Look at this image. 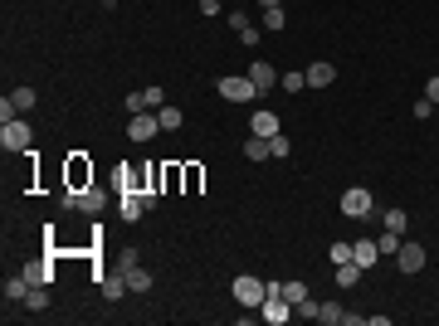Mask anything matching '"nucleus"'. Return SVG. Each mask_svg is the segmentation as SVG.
Returning a JSON list of instances; mask_svg holds the SVG:
<instances>
[{
	"label": "nucleus",
	"instance_id": "nucleus-1",
	"mask_svg": "<svg viewBox=\"0 0 439 326\" xmlns=\"http://www.w3.org/2000/svg\"><path fill=\"white\" fill-rule=\"evenodd\" d=\"M229 292H234V302H239V307L259 312V302L269 297V283H264V278H254V273H239V278L229 283Z\"/></svg>",
	"mask_w": 439,
	"mask_h": 326
},
{
	"label": "nucleus",
	"instance_id": "nucleus-2",
	"mask_svg": "<svg viewBox=\"0 0 439 326\" xmlns=\"http://www.w3.org/2000/svg\"><path fill=\"white\" fill-rule=\"evenodd\" d=\"M29 141H34V127H29L25 117H15V122H5V127H0V146H5V151H15V156H20V151H29Z\"/></svg>",
	"mask_w": 439,
	"mask_h": 326
},
{
	"label": "nucleus",
	"instance_id": "nucleus-3",
	"mask_svg": "<svg viewBox=\"0 0 439 326\" xmlns=\"http://www.w3.org/2000/svg\"><path fill=\"white\" fill-rule=\"evenodd\" d=\"M219 98L224 103H254L259 88L249 83V73H234V78H219Z\"/></svg>",
	"mask_w": 439,
	"mask_h": 326
},
{
	"label": "nucleus",
	"instance_id": "nucleus-4",
	"mask_svg": "<svg viewBox=\"0 0 439 326\" xmlns=\"http://www.w3.org/2000/svg\"><path fill=\"white\" fill-rule=\"evenodd\" d=\"M376 210V200H371V190H361V185H351V190H342V215L346 219H366Z\"/></svg>",
	"mask_w": 439,
	"mask_h": 326
},
{
	"label": "nucleus",
	"instance_id": "nucleus-5",
	"mask_svg": "<svg viewBox=\"0 0 439 326\" xmlns=\"http://www.w3.org/2000/svg\"><path fill=\"white\" fill-rule=\"evenodd\" d=\"M156 132H161L156 112H132V117H127V141H137V146H142V141H151Z\"/></svg>",
	"mask_w": 439,
	"mask_h": 326
},
{
	"label": "nucleus",
	"instance_id": "nucleus-6",
	"mask_svg": "<svg viewBox=\"0 0 439 326\" xmlns=\"http://www.w3.org/2000/svg\"><path fill=\"white\" fill-rule=\"evenodd\" d=\"M425 243H400L396 248V263H400V273H425Z\"/></svg>",
	"mask_w": 439,
	"mask_h": 326
},
{
	"label": "nucleus",
	"instance_id": "nucleus-7",
	"mask_svg": "<svg viewBox=\"0 0 439 326\" xmlns=\"http://www.w3.org/2000/svg\"><path fill=\"white\" fill-rule=\"evenodd\" d=\"M249 83H254V88H259V98H264V93H273V88H278V69H273L269 59H259V64L249 69Z\"/></svg>",
	"mask_w": 439,
	"mask_h": 326
},
{
	"label": "nucleus",
	"instance_id": "nucleus-8",
	"mask_svg": "<svg viewBox=\"0 0 439 326\" xmlns=\"http://www.w3.org/2000/svg\"><path fill=\"white\" fill-rule=\"evenodd\" d=\"M278 132H283V122H278V112L259 108L254 117H249V136H278Z\"/></svg>",
	"mask_w": 439,
	"mask_h": 326
},
{
	"label": "nucleus",
	"instance_id": "nucleus-9",
	"mask_svg": "<svg viewBox=\"0 0 439 326\" xmlns=\"http://www.w3.org/2000/svg\"><path fill=\"white\" fill-rule=\"evenodd\" d=\"M103 205H108V190H98V185L88 180V185L79 190V210H88V215H98Z\"/></svg>",
	"mask_w": 439,
	"mask_h": 326
},
{
	"label": "nucleus",
	"instance_id": "nucleus-10",
	"mask_svg": "<svg viewBox=\"0 0 439 326\" xmlns=\"http://www.w3.org/2000/svg\"><path fill=\"white\" fill-rule=\"evenodd\" d=\"M303 73H308V88H327L332 78H337V69H332L327 59H318V64H308Z\"/></svg>",
	"mask_w": 439,
	"mask_h": 326
},
{
	"label": "nucleus",
	"instance_id": "nucleus-11",
	"mask_svg": "<svg viewBox=\"0 0 439 326\" xmlns=\"http://www.w3.org/2000/svg\"><path fill=\"white\" fill-rule=\"evenodd\" d=\"M112 180H117V195H137V190H142V176H137L132 166H117Z\"/></svg>",
	"mask_w": 439,
	"mask_h": 326
},
{
	"label": "nucleus",
	"instance_id": "nucleus-12",
	"mask_svg": "<svg viewBox=\"0 0 439 326\" xmlns=\"http://www.w3.org/2000/svg\"><path fill=\"white\" fill-rule=\"evenodd\" d=\"M351 258H356L361 268H371V263L381 258V248H376V239H356V243H351Z\"/></svg>",
	"mask_w": 439,
	"mask_h": 326
},
{
	"label": "nucleus",
	"instance_id": "nucleus-13",
	"mask_svg": "<svg viewBox=\"0 0 439 326\" xmlns=\"http://www.w3.org/2000/svg\"><path fill=\"white\" fill-rule=\"evenodd\" d=\"M25 278H29L34 288H44V283H54V268H49V258H34V263H25Z\"/></svg>",
	"mask_w": 439,
	"mask_h": 326
},
{
	"label": "nucleus",
	"instance_id": "nucleus-14",
	"mask_svg": "<svg viewBox=\"0 0 439 326\" xmlns=\"http://www.w3.org/2000/svg\"><path fill=\"white\" fill-rule=\"evenodd\" d=\"M283 24H288V15H283V5H269V10H264V20H259V29H264V34H278Z\"/></svg>",
	"mask_w": 439,
	"mask_h": 326
},
{
	"label": "nucleus",
	"instance_id": "nucleus-15",
	"mask_svg": "<svg viewBox=\"0 0 439 326\" xmlns=\"http://www.w3.org/2000/svg\"><path fill=\"white\" fill-rule=\"evenodd\" d=\"M117 210H122V219L132 224V219L147 215V205H142V195H117Z\"/></svg>",
	"mask_w": 439,
	"mask_h": 326
},
{
	"label": "nucleus",
	"instance_id": "nucleus-16",
	"mask_svg": "<svg viewBox=\"0 0 439 326\" xmlns=\"http://www.w3.org/2000/svg\"><path fill=\"white\" fill-rule=\"evenodd\" d=\"M244 156H249V161H273L269 136H249V141H244Z\"/></svg>",
	"mask_w": 439,
	"mask_h": 326
},
{
	"label": "nucleus",
	"instance_id": "nucleus-17",
	"mask_svg": "<svg viewBox=\"0 0 439 326\" xmlns=\"http://www.w3.org/2000/svg\"><path fill=\"white\" fill-rule=\"evenodd\" d=\"M122 278H127V292H151V273H142V268H122Z\"/></svg>",
	"mask_w": 439,
	"mask_h": 326
},
{
	"label": "nucleus",
	"instance_id": "nucleus-18",
	"mask_svg": "<svg viewBox=\"0 0 439 326\" xmlns=\"http://www.w3.org/2000/svg\"><path fill=\"white\" fill-rule=\"evenodd\" d=\"M156 122H161V132H176V127L186 122V112H181V108H171V103H166V108H156Z\"/></svg>",
	"mask_w": 439,
	"mask_h": 326
},
{
	"label": "nucleus",
	"instance_id": "nucleus-19",
	"mask_svg": "<svg viewBox=\"0 0 439 326\" xmlns=\"http://www.w3.org/2000/svg\"><path fill=\"white\" fill-rule=\"evenodd\" d=\"M361 273H366V268H361L356 258H351V263H337V283H342V288H356V278H361Z\"/></svg>",
	"mask_w": 439,
	"mask_h": 326
},
{
	"label": "nucleus",
	"instance_id": "nucleus-20",
	"mask_svg": "<svg viewBox=\"0 0 439 326\" xmlns=\"http://www.w3.org/2000/svg\"><path fill=\"white\" fill-rule=\"evenodd\" d=\"M122 292H127V278H122V273H112V278H103V297H108V302H117Z\"/></svg>",
	"mask_w": 439,
	"mask_h": 326
},
{
	"label": "nucleus",
	"instance_id": "nucleus-21",
	"mask_svg": "<svg viewBox=\"0 0 439 326\" xmlns=\"http://www.w3.org/2000/svg\"><path fill=\"white\" fill-rule=\"evenodd\" d=\"M283 297H288V302L298 307V302H303V297H313V292H308V283H298V278H288V283H283Z\"/></svg>",
	"mask_w": 439,
	"mask_h": 326
},
{
	"label": "nucleus",
	"instance_id": "nucleus-22",
	"mask_svg": "<svg viewBox=\"0 0 439 326\" xmlns=\"http://www.w3.org/2000/svg\"><path fill=\"white\" fill-rule=\"evenodd\" d=\"M386 229H391V234H405V229H410V215H405V210H386Z\"/></svg>",
	"mask_w": 439,
	"mask_h": 326
},
{
	"label": "nucleus",
	"instance_id": "nucleus-23",
	"mask_svg": "<svg viewBox=\"0 0 439 326\" xmlns=\"http://www.w3.org/2000/svg\"><path fill=\"white\" fill-rule=\"evenodd\" d=\"M342 317H346V307H342V302H323V312H318V322H327V326H337Z\"/></svg>",
	"mask_w": 439,
	"mask_h": 326
},
{
	"label": "nucleus",
	"instance_id": "nucleus-24",
	"mask_svg": "<svg viewBox=\"0 0 439 326\" xmlns=\"http://www.w3.org/2000/svg\"><path fill=\"white\" fill-rule=\"evenodd\" d=\"M376 248H381V258H396V248H400V234H391V229H386V234L376 239Z\"/></svg>",
	"mask_w": 439,
	"mask_h": 326
},
{
	"label": "nucleus",
	"instance_id": "nucleus-25",
	"mask_svg": "<svg viewBox=\"0 0 439 326\" xmlns=\"http://www.w3.org/2000/svg\"><path fill=\"white\" fill-rule=\"evenodd\" d=\"M10 103H15L20 112H29L34 103H39V98H34V88H15V93H10Z\"/></svg>",
	"mask_w": 439,
	"mask_h": 326
},
{
	"label": "nucleus",
	"instance_id": "nucleus-26",
	"mask_svg": "<svg viewBox=\"0 0 439 326\" xmlns=\"http://www.w3.org/2000/svg\"><path fill=\"white\" fill-rule=\"evenodd\" d=\"M278 83H283V93H303L308 88V73H283Z\"/></svg>",
	"mask_w": 439,
	"mask_h": 326
},
{
	"label": "nucleus",
	"instance_id": "nucleus-27",
	"mask_svg": "<svg viewBox=\"0 0 439 326\" xmlns=\"http://www.w3.org/2000/svg\"><path fill=\"white\" fill-rule=\"evenodd\" d=\"M83 180H88V171H83V161L74 156V161H69V185H74V190H83Z\"/></svg>",
	"mask_w": 439,
	"mask_h": 326
},
{
	"label": "nucleus",
	"instance_id": "nucleus-28",
	"mask_svg": "<svg viewBox=\"0 0 439 326\" xmlns=\"http://www.w3.org/2000/svg\"><path fill=\"white\" fill-rule=\"evenodd\" d=\"M25 307H29V312H44V307H49V292H44V288H29Z\"/></svg>",
	"mask_w": 439,
	"mask_h": 326
},
{
	"label": "nucleus",
	"instance_id": "nucleus-29",
	"mask_svg": "<svg viewBox=\"0 0 439 326\" xmlns=\"http://www.w3.org/2000/svg\"><path fill=\"white\" fill-rule=\"evenodd\" d=\"M269 151H273V161H283V156H288V151H293V146H288V136H283V132H278V136H269Z\"/></svg>",
	"mask_w": 439,
	"mask_h": 326
},
{
	"label": "nucleus",
	"instance_id": "nucleus-30",
	"mask_svg": "<svg viewBox=\"0 0 439 326\" xmlns=\"http://www.w3.org/2000/svg\"><path fill=\"white\" fill-rule=\"evenodd\" d=\"M337 263H351V243H346V239L332 243V268H337Z\"/></svg>",
	"mask_w": 439,
	"mask_h": 326
},
{
	"label": "nucleus",
	"instance_id": "nucleus-31",
	"mask_svg": "<svg viewBox=\"0 0 439 326\" xmlns=\"http://www.w3.org/2000/svg\"><path fill=\"white\" fill-rule=\"evenodd\" d=\"M132 112H147V93H142V88L127 93V117H132Z\"/></svg>",
	"mask_w": 439,
	"mask_h": 326
},
{
	"label": "nucleus",
	"instance_id": "nucleus-32",
	"mask_svg": "<svg viewBox=\"0 0 439 326\" xmlns=\"http://www.w3.org/2000/svg\"><path fill=\"white\" fill-rule=\"evenodd\" d=\"M142 93H147V112L166 108V98H161V88H142Z\"/></svg>",
	"mask_w": 439,
	"mask_h": 326
},
{
	"label": "nucleus",
	"instance_id": "nucleus-33",
	"mask_svg": "<svg viewBox=\"0 0 439 326\" xmlns=\"http://www.w3.org/2000/svg\"><path fill=\"white\" fill-rule=\"evenodd\" d=\"M410 112H415V117L425 122V117H435V103H430V98H420V103H415V108H410Z\"/></svg>",
	"mask_w": 439,
	"mask_h": 326
},
{
	"label": "nucleus",
	"instance_id": "nucleus-34",
	"mask_svg": "<svg viewBox=\"0 0 439 326\" xmlns=\"http://www.w3.org/2000/svg\"><path fill=\"white\" fill-rule=\"evenodd\" d=\"M224 20H229V29H234V34H239V29H244V24H249V20H244V10H229V15H224Z\"/></svg>",
	"mask_w": 439,
	"mask_h": 326
},
{
	"label": "nucleus",
	"instance_id": "nucleus-35",
	"mask_svg": "<svg viewBox=\"0 0 439 326\" xmlns=\"http://www.w3.org/2000/svg\"><path fill=\"white\" fill-rule=\"evenodd\" d=\"M186 190H201V166H186Z\"/></svg>",
	"mask_w": 439,
	"mask_h": 326
},
{
	"label": "nucleus",
	"instance_id": "nucleus-36",
	"mask_svg": "<svg viewBox=\"0 0 439 326\" xmlns=\"http://www.w3.org/2000/svg\"><path fill=\"white\" fill-rule=\"evenodd\" d=\"M425 98H430V103H439V78H430V83H425Z\"/></svg>",
	"mask_w": 439,
	"mask_h": 326
},
{
	"label": "nucleus",
	"instance_id": "nucleus-37",
	"mask_svg": "<svg viewBox=\"0 0 439 326\" xmlns=\"http://www.w3.org/2000/svg\"><path fill=\"white\" fill-rule=\"evenodd\" d=\"M201 15H219V0H201Z\"/></svg>",
	"mask_w": 439,
	"mask_h": 326
},
{
	"label": "nucleus",
	"instance_id": "nucleus-38",
	"mask_svg": "<svg viewBox=\"0 0 439 326\" xmlns=\"http://www.w3.org/2000/svg\"><path fill=\"white\" fill-rule=\"evenodd\" d=\"M254 5H264V10H269V5H283V0H254Z\"/></svg>",
	"mask_w": 439,
	"mask_h": 326
},
{
	"label": "nucleus",
	"instance_id": "nucleus-39",
	"mask_svg": "<svg viewBox=\"0 0 439 326\" xmlns=\"http://www.w3.org/2000/svg\"><path fill=\"white\" fill-rule=\"evenodd\" d=\"M98 5H112V0H98Z\"/></svg>",
	"mask_w": 439,
	"mask_h": 326
}]
</instances>
